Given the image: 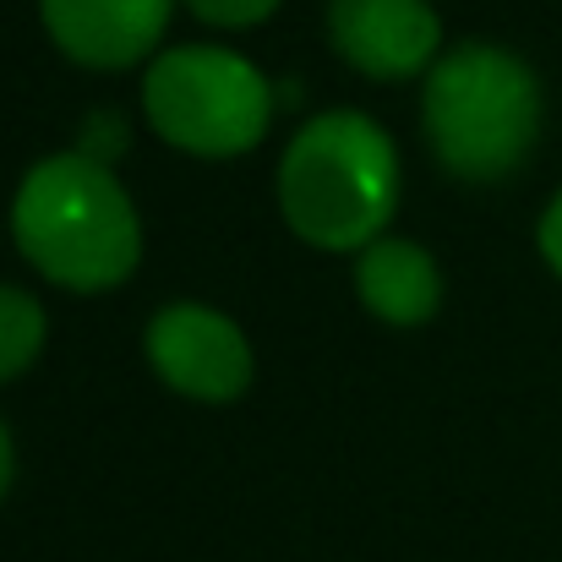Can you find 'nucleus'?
<instances>
[{"label":"nucleus","mask_w":562,"mask_h":562,"mask_svg":"<svg viewBox=\"0 0 562 562\" xmlns=\"http://www.w3.org/2000/svg\"><path fill=\"white\" fill-rule=\"evenodd\" d=\"M328 33L345 66L376 82L415 77L420 66L437 60V44H442V22L426 0H334Z\"/></svg>","instance_id":"obj_6"},{"label":"nucleus","mask_w":562,"mask_h":562,"mask_svg":"<svg viewBox=\"0 0 562 562\" xmlns=\"http://www.w3.org/2000/svg\"><path fill=\"white\" fill-rule=\"evenodd\" d=\"M284 224L323 251H367L398 207V154L372 115L328 110L279 159Z\"/></svg>","instance_id":"obj_2"},{"label":"nucleus","mask_w":562,"mask_h":562,"mask_svg":"<svg viewBox=\"0 0 562 562\" xmlns=\"http://www.w3.org/2000/svg\"><path fill=\"white\" fill-rule=\"evenodd\" d=\"M5 486H11V437L0 426V497H5Z\"/></svg>","instance_id":"obj_12"},{"label":"nucleus","mask_w":562,"mask_h":562,"mask_svg":"<svg viewBox=\"0 0 562 562\" xmlns=\"http://www.w3.org/2000/svg\"><path fill=\"white\" fill-rule=\"evenodd\" d=\"M187 5L213 27H257L279 11V0H187Z\"/></svg>","instance_id":"obj_10"},{"label":"nucleus","mask_w":562,"mask_h":562,"mask_svg":"<svg viewBox=\"0 0 562 562\" xmlns=\"http://www.w3.org/2000/svg\"><path fill=\"white\" fill-rule=\"evenodd\" d=\"M356 290L382 323L415 328L437 312L442 273H437L431 251H420L415 240H372L356 262Z\"/></svg>","instance_id":"obj_8"},{"label":"nucleus","mask_w":562,"mask_h":562,"mask_svg":"<svg viewBox=\"0 0 562 562\" xmlns=\"http://www.w3.org/2000/svg\"><path fill=\"white\" fill-rule=\"evenodd\" d=\"M148 361L176 393L202 404H229L251 382V345L246 334L196 301H176L148 323Z\"/></svg>","instance_id":"obj_5"},{"label":"nucleus","mask_w":562,"mask_h":562,"mask_svg":"<svg viewBox=\"0 0 562 562\" xmlns=\"http://www.w3.org/2000/svg\"><path fill=\"white\" fill-rule=\"evenodd\" d=\"M536 240H541V257H547V268H552V273L562 279V191L552 196V207L541 213V235H536Z\"/></svg>","instance_id":"obj_11"},{"label":"nucleus","mask_w":562,"mask_h":562,"mask_svg":"<svg viewBox=\"0 0 562 562\" xmlns=\"http://www.w3.org/2000/svg\"><path fill=\"white\" fill-rule=\"evenodd\" d=\"M44 350V306L27 290L0 284V382L22 376Z\"/></svg>","instance_id":"obj_9"},{"label":"nucleus","mask_w":562,"mask_h":562,"mask_svg":"<svg viewBox=\"0 0 562 562\" xmlns=\"http://www.w3.org/2000/svg\"><path fill=\"white\" fill-rule=\"evenodd\" d=\"M176 0H38L49 38L93 71L137 66L170 27Z\"/></svg>","instance_id":"obj_7"},{"label":"nucleus","mask_w":562,"mask_h":562,"mask_svg":"<svg viewBox=\"0 0 562 562\" xmlns=\"http://www.w3.org/2000/svg\"><path fill=\"white\" fill-rule=\"evenodd\" d=\"M143 110L170 148H187L196 159H235L268 137L273 88L246 55L181 44L154 55L143 77Z\"/></svg>","instance_id":"obj_4"},{"label":"nucleus","mask_w":562,"mask_h":562,"mask_svg":"<svg viewBox=\"0 0 562 562\" xmlns=\"http://www.w3.org/2000/svg\"><path fill=\"white\" fill-rule=\"evenodd\" d=\"M426 137L459 181H503L525 165L541 132L536 71L497 44H459L426 77Z\"/></svg>","instance_id":"obj_3"},{"label":"nucleus","mask_w":562,"mask_h":562,"mask_svg":"<svg viewBox=\"0 0 562 562\" xmlns=\"http://www.w3.org/2000/svg\"><path fill=\"white\" fill-rule=\"evenodd\" d=\"M16 251L60 290L93 295L121 284L143 257V224L110 165L88 154H55L27 170L11 196Z\"/></svg>","instance_id":"obj_1"}]
</instances>
